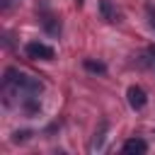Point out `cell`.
Listing matches in <instances>:
<instances>
[{
  "label": "cell",
  "mask_w": 155,
  "mask_h": 155,
  "mask_svg": "<svg viewBox=\"0 0 155 155\" xmlns=\"http://www.w3.org/2000/svg\"><path fill=\"white\" fill-rule=\"evenodd\" d=\"M148 17H150V27H155V5H148Z\"/></svg>",
  "instance_id": "cell-9"
},
{
  "label": "cell",
  "mask_w": 155,
  "mask_h": 155,
  "mask_svg": "<svg viewBox=\"0 0 155 155\" xmlns=\"http://www.w3.org/2000/svg\"><path fill=\"white\" fill-rule=\"evenodd\" d=\"M104 133H107V121H102V124H99V131H94V138H92V143H90L92 150L102 148V143H104Z\"/></svg>",
  "instance_id": "cell-7"
},
{
  "label": "cell",
  "mask_w": 155,
  "mask_h": 155,
  "mask_svg": "<svg viewBox=\"0 0 155 155\" xmlns=\"http://www.w3.org/2000/svg\"><path fill=\"white\" fill-rule=\"evenodd\" d=\"M126 97H128V104H131L133 109H143V107L148 104L145 90H143V87H138V85H131V87H128V92H126Z\"/></svg>",
  "instance_id": "cell-3"
},
{
  "label": "cell",
  "mask_w": 155,
  "mask_h": 155,
  "mask_svg": "<svg viewBox=\"0 0 155 155\" xmlns=\"http://www.w3.org/2000/svg\"><path fill=\"white\" fill-rule=\"evenodd\" d=\"M41 24H44V29H46L48 34H58V31H61V22H58L53 15H46V17L41 19Z\"/></svg>",
  "instance_id": "cell-6"
},
{
  "label": "cell",
  "mask_w": 155,
  "mask_h": 155,
  "mask_svg": "<svg viewBox=\"0 0 155 155\" xmlns=\"http://www.w3.org/2000/svg\"><path fill=\"white\" fill-rule=\"evenodd\" d=\"M82 65H85V70H90V73H107V65L104 63H99V61H90V58H85L82 61Z\"/></svg>",
  "instance_id": "cell-8"
},
{
  "label": "cell",
  "mask_w": 155,
  "mask_h": 155,
  "mask_svg": "<svg viewBox=\"0 0 155 155\" xmlns=\"http://www.w3.org/2000/svg\"><path fill=\"white\" fill-rule=\"evenodd\" d=\"M44 90V85H41V80H36V78H31V75H27V73H19V70H15V68H7L5 70V92H12V94H39Z\"/></svg>",
  "instance_id": "cell-1"
},
{
  "label": "cell",
  "mask_w": 155,
  "mask_h": 155,
  "mask_svg": "<svg viewBox=\"0 0 155 155\" xmlns=\"http://www.w3.org/2000/svg\"><path fill=\"white\" fill-rule=\"evenodd\" d=\"M24 51H27L29 58H39V61H51V58L56 56V51H53L51 46L41 44V41H29V44L24 46Z\"/></svg>",
  "instance_id": "cell-2"
},
{
  "label": "cell",
  "mask_w": 155,
  "mask_h": 155,
  "mask_svg": "<svg viewBox=\"0 0 155 155\" xmlns=\"http://www.w3.org/2000/svg\"><path fill=\"white\" fill-rule=\"evenodd\" d=\"M27 136H29V131H22V133H15V143H19V140H27Z\"/></svg>",
  "instance_id": "cell-10"
},
{
  "label": "cell",
  "mask_w": 155,
  "mask_h": 155,
  "mask_svg": "<svg viewBox=\"0 0 155 155\" xmlns=\"http://www.w3.org/2000/svg\"><path fill=\"white\" fill-rule=\"evenodd\" d=\"M145 150H148V143L143 138H128L124 143V153H128V155H143Z\"/></svg>",
  "instance_id": "cell-5"
},
{
  "label": "cell",
  "mask_w": 155,
  "mask_h": 155,
  "mask_svg": "<svg viewBox=\"0 0 155 155\" xmlns=\"http://www.w3.org/2000/svg\"><path fill=\"white\" fill-rule=\"evenodd\" d=\"M99 15L107 22H119L121 19V15H119V10H116V5L111 0H99Z\"/></svg>",
  "instance_id": "cell-4"
}]
</instances>
